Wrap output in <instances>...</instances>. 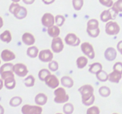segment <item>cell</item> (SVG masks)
Instances as JSON below:
<instances>
[{"instance_id":"obj_1","label":"cell","mask_w":122,"mask_h":114,"mask_svg":"<svg viewBox=\"0 0 122 114\" xmlns=\"http://www.w3.org/2000/svg\"><path fill=\"white\" fill-rule=\"evenodd\" d=\"M79 92L82 96V102L84 105L86 106L93 104L95 100L94 95V89L90 84H85L79 88Z\"/></svg>"},{"instance_id":"obj_2","label":"cell","mask_w":122,"mask_h":114,"mask_svg":"<svg viewBox=\"0 0 122 114\" xmlns=\"http://www.w3.org/2000/svg\"><path fill=\"white\" fill-rule=\"evenodd\" d=\"M9 11L19 20H22L26 17L27 10L25 7L21 6L17 2H13L9 7Z\"/></svg>"},{"instance_id":"obj_3","label":"cell","mask_w":122,"mask_h":114,"mask_svg":"<svg viewBox=\"0 0 122 114\" xmlns=\"http://www.w3.org/2000/svg\"><path fill=\"white\" fill-rule=\"evenodd\" d=\"M55 95L54 102L57 103H66L69 100V96L63 87H58L56 89L54 92Z\"/></svg>"},{"instance_id":"obj_4","label":"cell","mask_w":122,"mask_h":114,"mask_svg":"<svg viewBox=\"0 0 122 114\" xmlns=\"http://www.w3.org/2000/svg\"><path fill=\"white\" fill-rule=\"evenodd\" d=\"M105 31L108 35H117L120 32V27L119 24L116 21H109L106 24Z\"/></svg>"},{"instance_id":"obj_5","label":"cell","mask_w":122,"mask_h":114,"mask_svg":"<svg viewBox=\"0 0 122 114\" xmlns=\"http://www.w3.org/2000/svg\"><path fill=\"white\" fill-rule=\"evenodd\" d=\"M23 114H42V108L39 105H30L25 104L21 108Z\"/></svg>"},{"instance_id":"obj_6","label":"cell","mask_w":122,"mask_h":114,"mask_svg":"<svg viewBox=\"0 0 122 114\" xmlns=\"http://www.w3.org/2000/svg\"><path fill=\"white\" fill-rule=\"evenodd\" d=\"M81 49L83 54L89 59H93L95 57V52L92 45L89 42H83L81 44Z\"/></svg>"},{"instance_id":"obj_7","label":"cell","mask_w":122,"mask_h":114,"mask_svg":"<svg viewBox=\"0 0 122 114\" xmlns=\"http://www.w3.org/2000/svg\"><path fill=\"white\" fill-rule=\"evenodd\" d=\"M13 72L20 77H24L28 74L27 66L23 63H17L13 66Z\"/></svg>"},{"instance_id":"obj_8","label":"cell","mask_w":122,"mask_h":114,"mask_svg":"<svg viewBox=\"0 0 122 114\" xmlns=\"http://www.w3.org/2000/svg\"><path fill=\"white\" fill-rule=\"evenodd\" d=\"M51 49L54 53H58L61 52L64 49V43L61 38L56 37L52 39L51 42Z\"/></svg>"},{"instance_id":"obj_9","label":"cell","mask_w":122,"mask_h":114,"mask_svg":"<svg viewBox=\"0 0 122 114\" xmlns=\"http://www.w3.org/2000/svg\"><path fill=\"white\" fill-rule=\"evenodd\" d=\"M64 41L67 45L71 46H77L81 43V39L73 33H69L66 36Z\"/></svg>"},{"instance_id":"obj_10","label":"cell","mask_w":122,"mask_h":114,"mask_svg":"<svg viewBox=\"0 0 122 114\" xmlns=\"http://www.w3.org/2000/svg\"><path fill=\"white\" fill-rule=\"evenodd\" d=\"M53 52L49 49L42 50L39 52L38 58L39 60L43 62H50L53 59Z\"/></svg>"},{"instance_id":"obj_11","label":"cell","mask_w":122,"mask_h":114,"mask_svg":"<svg viewBox=\"0 0 122 114\" xmlns=\"http://www.w3.org/2000/svg\"><path fill=\"white\" fill-rule=\"evenodd\" d=\"M117 14L112 9L104 10L100 14V19L102 22L107 23L112 20H114Z\"/></svg>"},{"instance_id":"obj_12","label":"cell","mask_w":122,"mask_h":114,"mask_svg":"<svg viewBox=\"0 0 122 114\" xmlns=\"http://www.w3.org/2000/svg\"><path fill=\"white\" fill-rule=\"evenodd\" d=\"M41 23L47 28L51 27L55 24V17L51 13H45L41 18Z\"/></svg>"},{"instance_id":"obj_13","label":"cell","mask_w":122,"mask_h":114,"mask_svg":"<svg viewBox=\"0 0 122 114\" xmlns=\"http://www.w3.org/2000/svg\"><path fill=\"white\" fill-rule=\"evenodd\" d=\"M44 81L47 86L52 89H57L60 84V81L58 77L51 74L46 77Z\"/></svg>"},{"instance_id":"obj_14","label":"cell","mask_w":122,"mask_h":114,"mask_svg":"<svg viewBox=\"0 0 122 114\" xmlns=\"http://www.w3.org/2000/svg\"><path fill=\"white\" fill-rule=\"evenodd\" d=\"M21 40L24 44L27 46H32L35 43V36L29 32H25L21 36Z\"/></svg>"},{"instance_id":"obj_15","label":"cell","mask_w":122,"mask_h":114,"mask_svg":"<svg viewBox=\"0 0 122 114\" xmlns=\"http://www.w3.org/2000/svg\"><path fill=\"white\" fill-rule=\"evenodd\" d=\"M117 55V51L113 47L107 48L104 52V57L108 61H113L116 58Z\"/></svg>"},{"instance_id":"obj_16","label":"cell","mask_w":122,"mask_h":114,"mask_svg":"<svg viewBox=\"0 0 122 114\" xmlns=\"http://www.w3.org/2000/svg\"><path fill=\"white\" fill-rule=\"evenodd\" d=\"M1 59L4 62H9L14 60L15 58V55L9 49H4L1 53Z\"/></svg>"},{"instance_id":"obj_17","label":"cell","mask_w":122,"mask_h":114,"mask_svg":"<svg viewBox=\"0 0 122 114\" xmlns=\"http://www.w3.org/2000/svg\"><path fill=\"white\" fill-rule=\"evenodd\" d=\"M122 78V74L113 70L108 74V81L112 83H119Z\"/></svg>"},{"instance_id":"obj_18","label":"cell","mask_w":122,"mask_h":114,"mask_svg":"<svg viewBox=\"0 0 122 114\" xmlns=\"http://www.w3.org/2000/svg\"><path fill=\"white\" fill-rule=\"evenodd\" d=\"M48 101V97L45 94L40 93H38L35 98V102L37 105L44 106Z\"/></svg>"},{"instance_id":"obj_19","label":"cell","mask_w":122,"mask_h":114,"mask_svg":"<svg viewBox=\"0 0 122 114\" xmlns=\"http://www.w3.org/2000/svg\"><path fill=\"white\" fill-rule=\"evenodd\" d=\"M47 32L50 37L54 38L59 36L60 34V29L57 25H53L51 27L47 28Z\"/></svg>"},{"instance_id":"obj_20","label":"cell","mask_w":122,"mask_h":114,"mask_svg":"<svg viewBox=\"0 0 122 114\" xmlns=\"http://www.w3.org/2000/svg\"><path fill=\"white\" fill-rule=\"evenodd\" d=\"M61 85L66 88H71L74 85V81L72 78L69 76H63L60 80Z\"/></svg>"},{"instance_id":"obj_21","label":"cell","mask_w":122,"mask_h":114,"mask_svg":"<svg viewBox=\"0 0 122 114\" xmlns=\"http://www.w3.org/2000/svg\"><path fill=\"white\" fill-rule=\"evenodd\" d=\"M39 49L38 48L35 46H30L27 49L26 51V54L30 58H35L39 55Z\"/></svg>"},{"instance_id":"obj_22","label":"cell","mask_w":122,"mask_h":114,"mask_svg":"<svg viewBox=\"0 0 122 114\" xmlns=\"http://www.w3.org/2000/svg\"><path fill=\"white\" fill-rule=\"evenodd\" d=\"M102 70V65L100 62H94L89 65V71L91 74L96 75Z\"/></svg>"},{"instance_id":"obj_23","label":"cell","mask_w":122,"mask_h":114,"mask_svg":"<svg viewBox=\"0 0 122 114\" xmlns=\"http://www.w3.org/2000/svg\"><path fill=\"white\" fill-rule=\"evenodd\" d=\"M16 85V82L14 77H8L4 80V86L8 90H12L14 89Z\"/></svg>"},{"instance_id":"obj_24","label":"cell","mask_w":122,"mask_h":114,"mask_svg":"<svg viewBox=\"0 0 122 114\" xmlns=\"http://www.w3.org/2000/svg\"><path fill=\"white\" fill-rule=\"evenodd\" d=\"M88 62V59L85 56H81L77 58L76 59V65L78 68L83 69L87 65Z\"/></svg>"},{"instance_id":"obj_25","label":"cell","mask_w":122,"mask_h":114,"mask_svg":"<svg viewBox=\"0 0 122 114\" xmlns=\"http://www.w3.org/2000/svg\"><path fill=\"white\" fill-rule=\"evenodd\" d=\"M0 40L3 42L7 43L10 42L12 40V36L11 34V32L8 30H5L4 32H2L0 34Z\"/></svg>"},{"instance_id":"obj_26","label":"cell","mask_w":122,"mask_h":114,"mask_svg":"<svg viewBox=\"0 0 122 114\" xmlns=\"http://www.w3.org/2000/svg\"><path fill=\"white\" fill-rule=\"evenodd\" d=\"M96 77L98 80L101 82H106L108 80V74L106 71L102 70L97 74Z\"/></svg>"},{"instance_id":"obj_27","label":"cell","mask_w":122,"mask_h":114,"mask_svg":"<svg viewBox=\"0 0 122 114\" xmlns=\"http://www.w3.org/2000/svg\"><path fill=\"white\" fill-rule=\"evenodd\" d=\"M99 27V21L97 19H91L87 23L86 29H97Z\"/></svg>"},{"instance_id":"obj_28","label":"cell","mask_w":122,"mask_h":114,"mask_svg":"<svg viewBox=\"0 0 122 114\" xmlns=\"http://www.w3.org/2000/svg\"><path fill=\"white\" fill-rule=\"evenodd\" d=\"M99 94L100 96L104 97H107L110 95L111 90L107 86H101L98 90Z\"/></svg>"},{"instance_id":"obj_29","label":"cell","mask_w":122,"mask_h":114,"mask_svg":"<svg viewBox=\"0 0 122 114\" xmlns=\"http://www.w3.org/2000/svg\"><path fill=\"white\" fill-rule=\"evenodd\" d=\"M51 71L50 70H48L46 68H43L41 70L38 72V77L39 80L42 81H44L45 79L48 76L51 74Z\"/></svg>"},{"instance_id":"obj_30","label":"cell","mask_w":122,"mask_h":114,"mask_svg":"<svg viewBox=\"0 0 122 114\" xmlns=\"http://www.w3.org/2000/svg\"><path fill=\"white\" fill-rule=\"evenodd\" d=\"M112 9L117 14L119 13L122 12V0H117L114 2L113 6L112 7Z\"/></svg>"},{"instance_id":"obj_31","label":"cell","mask_w":122,"mask_h":114,"mask_svg":"<svg viewBox=\"0 0 122 114\" xmlns=\"http://www.w3.org/2000/svg\"><path fill=\"white\" fill-rule=\"evenodd\" d=\"M35 78L32 75H29L27 76L24 80V84L27 87H31L35 85Z\"/></svg>"},{"instance_id":"obj_32","label":"cell","mask_w":122,"mask_h":114,"mask_svg":"<svg viewBox=\"0 0 122 114\" xmlns=\"http://www.w3.org/2000/svg\"><path fill=\"white\" fill-rule=\"evenodd\" d=\"M22 103V99L19 96H15L11 99L10 100V105L12 107L19 106Z\"/></svg>"},{"instance_id":"obj_33","label":"cell","mask_w":122,"mask_h":114,"mask_svg":"<svg viewBox=\"0 0 122 114\" xmlns=\"http://www.w3.org/2000/svg\"><path fill=\"white\" fill-rule=\"evenodd\" d=\"M13 65L12 63H5L0 68V74L8 71H13Z\"/></svg>"},{"instance_id":"obj_34","label":"cell","mask_w":122,"mask_h":114,"mask_svg":"<svg viewBox=\"0 0 122 114\" xmlns=\"http://www.w3.org/2000/svg\"><path fill=\"white\" fill-rule=\"evenodd\" d=\"M63 112L64 114H72L74 111V106L71 103H67L63 106Z\"/></svg>"},{"instance_id":"obj_35","label":"cell","mask_w":122,"mask_h":114,"mask_svg":"<svg viewBox=\"0 0 122 114\" xmlns=\"http://www.w3.org/2000/svg\"><path fill=\"white\" fill-rule=\"evenodd\" d=\"M83 0H72L73 6L76 11H79L82 9L83 5Z\"/></svg>"},{"instance_id":"obj_36","label":"cell","mask_w":122,"mask_h":114,"mask_svg":"<svg viewBox=\"0 0 122 114\" xmlns=\"http://www.w3.org/2000/svg\"><path fill=\"white\" fill-rule=\"evenodd\" d=\"M65 21L66 19L63 15H57L55 17V23L58 27H61V26H63Z\"/></svg>"},{"instance_id":"obj_37","label":"cell","mask_w":122,"mask_h":114,"mask_svg":"<svg viewBox=\"0 0 122 114\" xmlns=\"http://www.w3.org/2000/svg\"><path fill=\"white\" fill-rule=\"evenodd\" d=\"M59 68V65H58V63L56 61H51L48 64V68L50 70V71L52 72H55L57 71L58 70Z\"/></svg>"},{"instance_id":"obj_38","label":"cell","mask_w":122,"mask_h":114,"mask_svg":"<svg viewBox=\"0 0 122 114\" xmlns=\"http://www.w3.org/2000/svg\"><path fill=\"white\" fill-rule=\"evenodd\" d=\"M86 32L88 33V34L90 37L92 38H97L99 36L100 33V28H97V29H86Z\"/></svg>"},{"instance_id":"obj_39","label":"cell","mask_w":122,"mask_h":114,"mask_svg":"<svg viewBox=\"0 0 122 114\" xmlns=\"http://www.w3.org/2000/svg\"><path fill=\"white\" fill-rule=\"evenodd\" d=\"M100 108L96 106H92L87 109L86 114H100Z\"/></svg>"},{"instance_id":"obj_40","label":"cell","mask_w":122,"mask_h":114,"mask_svg":"<svg viewBox=\"0 0 122 114\" xmlns=\"http://www.w3.org/2000/svg\"><path fill=\"white\" fill-rule=\"evenodd\" d=\"M99 2L101 5L108 8H112L114 4L113 0H99Z\"/></svg>"},{"instance_id":"obj_41","label":"cell","mask_w":122,"mask_h":114,"mask_svg":"<svg viewBox=\"0 0 122 114\" xmlns=\"http://www.w3.org/2000/svg\"><path fill=\"white\" fill-rule=\"evenodd\" d=\"M113 70L118 71L122 74V62H117L114 64L113 67Z\"/></svg>"},{"instance_id":"obj_42","label":"cell","mask_w":122,"mask_h":114,"mask_svg":"<svg viewBox=\"0 0 122 114\" xmlns=\"http://www.w3.org/2000/svg\"><path fill=\"white\" fill-rule=\"evenodd\" d=\"M117 51L122 55V40H120L118 42L117 45Z\"/></svg>"},{"instance_id":"obj_43","label":"cell","mask_w":122,"mask_h":114,"mask_svg":"<svg viewBox=\"0 0 122 114\" xmlns=\"http://www.w3.org/2000/svg\"><path fill=\"white\" fill-rule=\"evenodd\" d=\"M42 2H44L45 4L46 5H50L51 4H52L53 2H54V1L56 0H42Z\"/></svg>"},{"instance_id":"obj_44","label":"cell","mask_w":122,"mask_h":114,"mask_svg":"<svg viewBox=\"0 0 122 114\" xmlns=\"http://www.w3.org/2000/svg\"><path fill=\"white\" fill-rule=\"evenodd\" d=\"M23 2L25 4L27 5H31L35 2V0H22Z\"/></svg>"},{"instance_id":"obj_45","label":"cell","mask_w":122,"mask_h":114,"mask_svg":"<svg viewBox=\"0 0 122 114\" xmlns=\"http://www.w3.org/2000/svg\"><path fill=\"white\" fill-rule=\"evenodd\" d=\"M4 86V82H3V80L1 79L0 78V90L2 89Z\"/></svg>"},{"instance_id":"obj_46","label":"cell","mask_w":122,"mask_h":114,"mask_svg":"<svg viewBox=\"0 0 122 114\" xmlns=\"http://www.w3.org/2000/svg\"><path fill=\"white\" fill-rule=\"evenodd\" d=\"M4 25V21H3V19L1 17H0V28L3 26Z\"/></svg>"},{"instance_id":"obj_47","label":"cell","mask_w":122,"mask_h":114,"mask_svg":"<svg viewBox=\"0 0 122 114\" xmlns=\"http://www.w3.org/2000/svg\"><path fill=\"white\" fill-rule=\"evenodd\" d=\"M4 114V109L3 107L0 104V114Z\"/></svg>"},{"instance_id":"obj_48","label":"cell","mask_w":122,"mask_h":114,"mask_svg":"<svg viewBox=\"0 0 122 114\" xmlns=\"http://www.w3.org/2000/svg\"><path fill=\"white\" fill-rule=\"evenodd\" d=\"M13 2H19L20 0H11Z\"/></svg>"},{"instance_id":"obj_49","label":"cell","mask_w":122,"mask_h":114,"mask_svg":"<svg viewBox=\"0 0 122 114\" xmlns=\"http://www.w3.org/2000/svg\"><path fill=\"white\" fill-rule=\"evenodd\" d=\"M61 114V113H57V114Z\"/></svg>"},{"instance_id":"obj_50","label":"cell","mask_w":122,"mask_h":114,"mask_svg":"<svg viewBox=\"0 0 122 114\" xmlns=\"http://www.w3.org/2000/svg\"><path fill=\"white\" fill-rule=\"evenodd\" d=\"M113 114H117V113H113Z\"/></svg>"},{"instance_id":"obj_51","label":"cell","mask_w":122,"mask_h":114,"mask_svg":"<svg viewBox=\"0 0 122 114\" xmlns=\"http://www.w3.org/2000/svg\"><path fill=\"white\" fill-rule=\"evenodd\" d=\"M0 65H1V60H0Z\"/></svg>"}]
</instances>
